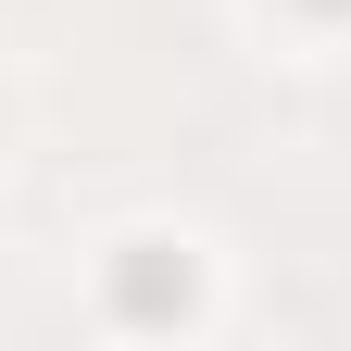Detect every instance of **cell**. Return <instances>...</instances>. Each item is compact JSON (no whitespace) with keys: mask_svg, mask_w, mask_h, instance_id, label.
Here are the masks:
<instances>
[{"mask_svg":"<svg viewBox=\"0 0 351 351\" xmlns=\"http://www.w3.org/2000/svg\"><path fill=\"white\" fill-rule=\"evenodd\" d=\"M125 314H189V263H125Z\"/></svg>","mask_w":351,"mask_h":351,"instance_id":"cell-1","label":"cell"},{"mask_svg":"<svg viewBox=\"0 0 351 351\" xmlns=\"http://www.w3.org/2000/svg\"><path fill=\"white\" fill-rule=\"evenodd\" d=\"M301 13H351V0H301Z\"/></svg>","mask_w":351,"mask_h":351,"instance_id":"cell-2","label":"cell"}]
</instances>
